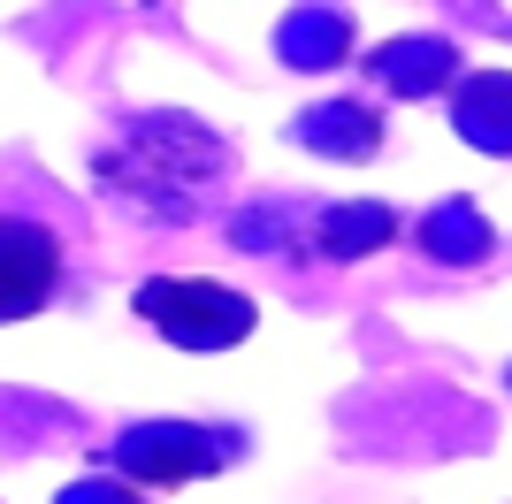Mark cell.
Segmentation results:
<instances>
[{
  "mask_svg": "<svg viewBox=\"0 0 512 504\" xmlns=\"http://www.w3.org/2000/svg\"><path fill=\"white\" fill-rule=\"evenodd\" d=\"M138 314L184 352H230L237 336H253V298L214 275H153L138 291Z\"/></svg>",
  "mask_w": 512,
  "mask_h": 504,
  "instance_id": "obj_1",
  "label": "cell"
},
{
  "mask_svg": "<svg viewBox=\"0 0 512 504\" xmlns=\"http://www.w3.org/2000/svg\"><path fill=\"white\" fill-rule=\"evenodd\" d=\"M107 466H115V482H161V489L169 482H207V474L230 466V436H207L192 420H138V428L115 436Z\"/></svg>",
  "mask_w": 512,
  "mask_h": 504,
  "instance_id": "obj_2",
  "label": "cell"
},
{
  "mask_svg": "<svg viewBox=\"0 0 512 504\" xmlns=\"http://www.w3.org/2000/svg\"><path fill=\"white\" fill-rule=\"evenodd\" d=\"M62 283V237L31 214H0V321L39 314Z\"/></svg>",
  "mask_w": 512,
  "mask_h": 504,
  "instance_id": "obj_3",
  "label": "cell"
},
{
  "mask_svg": "<svg viewBox=\"0 0 512 504\" xmlns=\"http://www.w3.org/2000/svg\"><path fill=\"white\" fill-rule=\"evenodd\" d=\"M375 84H383L390 100H436V92H451V84H467V77H459V46L451 39L413 31V39L375 46Z\"/></svg>",
  "mask_w": 512,
  "mask_h": 504,
  "instance_id": "obj_4",
  "label": "cell"
},
{
  "mask_svg": "<svg viewBox=\"0 0 512 504\" xmlns=\"http://www.w3.org/2000/svg\"><path fill=\"white\" fill-rule=\"evenodd\" d=\"M291 138H299L314 161H375L383 115H375V100H314L299 123H291Z\"/></svg>",
  "mask_w": 512,
  "mask_h": 504,
  "instance_id": "obj_5",
  "label": "cell"
},
{
  "mask_svg": "<svg viewBox=\"0 0 512 504\" xmlns=\"http://www.w3.org/2000/svg\"><path fill=\"white\" fill-rule=\"evenodd\" d=\"M451 130H459L467 146L512 161V69H482V77L459 84V92H451Z\"/></svg>",
  "mask_w": 512,
  "mask_h": 504,
  "instance_id": "obj_6",
  "label": "cell"
},
{
  "mask_svg": "<svg viewBox=\"0 0 512 504\" xmlns=\"http://www.w3.org/2000/svg\"><path fill=\"white\" fill-rule=\"evenodd\" d=\"M276 54L291 69H337L344 54H352V16H337V8H299V16H283Z\"/></svg>",
  "mask_w": 512,
  "mask_h": 504,
  "instance_id": "obj_7",
  "label": "cell"
},
{
  "mask_svg": "<svg viewBox=\"0 0 512 504\" xmlns=\"http://www.w3.org/2000/svg\"><path fill=\"white\" fill-rule=\"evenodd\" d=\"M390 237H398V214L375 207V199H352V207H329L314 222V245L329 252V260H367V252H383Z\"/></svg>",
  "mask_w": 512,
  "mask_h": 504,
  "instance_id": "obj_8",
  "label": "cell"
},
{
  "mask_svg": "<svg viewBox=\"0 0 512 504\" xmlns=\"http://www.w3.org/2000/svg\"><path fill=\"white\" fill-rule=\"evenodd\" d=\"M497 230L474 214V199H444V207L421 222V252L428 260H451V268H474V260H490Z\"/></svg>",
  "mask_w": 512,
  "mask_h": 504,
  "instance_id": "obj_9",
  "label": "cell"
},
{
  "mask_svg": "<svg viewBox=\"0 0 512 504\" xmlns=\"http://www.w3.org/2000/svg\"><path fill=\"white\" fill-rule=\"evenodd\" d=\"M62 504H146L130 482H115V474H92V482H69Z\"/></svg>",
  "mask_w": 512,
  "mask_h": 504,
  "instance_id": "obj_10",
  "label": "cell"
}]
</instances>
